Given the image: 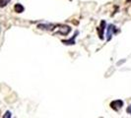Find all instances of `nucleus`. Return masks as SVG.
Returning a JSON list of instances; mask_svg holds the SVG:
<instances>
[{
  "instance_id": "obj_1",
  "label": "nucleus",
  "mask_w": 131,
  "mask_h": 118,
  "mask_svg": "<svg viewBox=\"0 0 131 118\" xmlns=\"http://www.w3.org/2000/svg\"><path fill=\"white\" fill-rule=\"evenodd\" d=\"M116 33H118L117 28L114 25H112V24H108L106 26V40L110 41L112 38V34H114Z\"/></svg>"
},
{
  "instance_id": "obj_7",
  "label": "nucleus",
  "mask_w": 131,
  "mask_h": 118,
  "mask_svg": "<svg viewBox=\"0 0 131 118\" xmlns=\"http://www.w3.org/2000/svg\"><path fill=\"white\" fill-rule=\"evenodd\" d=\"M24 10H25V8H24V6H23L22 4H20V3L15 4V6H14V11H15L16 13H23Z\"/></svg>"
},
{
  "instance_id": "obj_4",
  "label": "nucleus",
  "mask_w": 131,
  "mask_h": 118,
  "mask_svg": "<svg viewBox=\"0 0 131 118\" xmlns=\"http://www.w3.org/2000/svg\"><path fill=\"white\" fill-rule=\"evenodd\" d=\"M79 34V32H75L74 33V36H73L71 39H62L61 41H62V43H64L65 45H74L76 42H75V39H76V37Z\"/></svg>"
},
{
  "instance_id": "obj_10",
  "label": "nucleus",
  "mask_w": 131,
  "mask_h": 118,
  "mask_svg": "<svg viewBox=\"0 0 131 118\" xmlns=\"http://www.w3.org/2000/svg\"><path fill=\"white\" fill-rule=\"evenodd\" d=\"M126 112H127L128 114H131V104L126 108Z\"/></svg>"
},
{
  "instance_id": "obj_8",
  "label": "nucleus",
  "mask_w": 131,
  "mask_h": 118,
  "mask_svg": "<svg viewBox=\"0 0 131 118\" xmlns=\"http://www.w3.org/2000/svg\"><path fill=\"white\" fill-rule=\"evenodd\" d=\"M11 0H0V8H4L10 3Z\"/></svg>"
},
{
  "instance_id": "obj_5",
  "label": "nucleus",
  "mask_w": 131,
  "mask_h": 118,
  "mask_svg": "<svg viewBox=\"0 0 131 118\" xmlns=\"http://www.w3.org/2000/svg\"><path fill=\"white\" fill-rule=\"evenodd\" d=\"M71 32V28L68 26H59V31L57 33H60L62 36H67L68 33Z\"/></svg>"
},
{
  "instance_id": "obj_3",
  "label": "nucleus",
  "mask_w": 131,
  "mask_h": 118,
  "mask_svg": "<svg viewBox=\"0 0 131 118\" xmlns=\"http://www.w3.org/2000/svg\"><path fill=\"white\" fill-rule=\"evenodd\" d=\"M106 28V23H105V20H103L101 22V25L98 28V34L100 39H104V32H105V29Z\"/></svg>"
},
{
  "instance_id": "obj_11",
  "label": "nucleus",
  "mask_w": 131,
  "mask_h": 118,
  "mask_svg": "<svg viewBox=\"0 0 131 118\" xmlns=\"http://www.w3.org/2000/svg\"><path fill=\"white\" fill-rule=\"evenodd\" d=\"M128 1H131V0H128Z\"/></svg>"
},
{
  "instance_id": "obj_2",
  "label": "nucleus",
  "mask_w": 131,
  "mask_h": 118,
  "mask_svg": "<svg viewBox=\"0 0 131 118\" xmlns=\"http://www.w3.org/2000/svg\"><path fill=\"white\" fill-rule=\"evenodd\" d=\"M110 106L112 107L113 110L118 111V110L123 106V100H121V99H115V100H112V102H111V104H110Z\"/></svg>"
},
{
  "instance_id": "obj_9",
  "label": "nucleus",
  "mask_w": 131,
  "mask_h": 118,
  "mask_svg": "<svg viewBox=\"0 0 131 118\" xmlns=\"http://www.w3.org/2000/svg\"><path fill=\"white\" fill-rule=\"evenodd\" d=\"M11 116H12V115H11V112L10 111H6V113L3 115V117L4 118H10Z\"/></svg>"
},
{
  "instance_id": "obj_6",
  "label": "nucleus",
  "mask_w": 131,
  "mask_h": 118,
  "mask_svg": "<svg viewBox=\"0 0 131 118\" xmlns=\"http://www.w3.org/2000/svg\"><path fill=\"white\" fill-rule=\"evenodd\" d=\"M57 25H53V24H39L38 25V28L39 30H47V31H52L54 28Z\"/></svg>"
},
{
  "instance_id": "obj_12",
  "label": "nucleus",
  "mask_w": 131,
  "mask_h": 118,
  "mask_svg": "<svg viewBox=\"0 0 131 118\" xmlns=\"http://www.w3.org/2000/svg\"><path fill=\"white\" fill-rule=\"evenodd\" d=\"M70 1H71V0H70Z\"/></svg>"
}]
</instances>
